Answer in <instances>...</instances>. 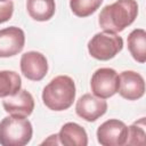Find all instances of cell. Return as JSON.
Returning a JSON list of instances; mask_svg holds the SVG:
<instances>
[{
	"mask_svg": "<svg viewBox=\"0 0 146 146\" xmlns=\"http://www.w3.org/2000/svg\"><path fill=\"white\" fill-rule=\"evenodd\" d=\"M32 135V123L26 117L9 115L0 121V145L2 146L27 145Z\"/></svg>",
	"mask_w": 146,
	"mask_h": 146,
	"instance_id": "3",
	"label": "cell"
},
{
	"mask_svg": "<svg viewBox=\"0 0 146 146\" xmlns=\"http://www.w3.org/2000/svg\"><path fill=\"white\" fill-rule=\"evenodd\" d=\"M2 106L10 115L27 117L34 110V98L27 90L21 89L15 95L5 97Z\"/></svg>",
	"mask_w": 146,
	"mask_h": 146,
	"instance_id": "11",
	"label": "cell"
},
{
	"mask_svg": "<svg viewBox=\"0 0 146 146\" xmlns=\"http://www.w3.org/2000/svg\"><path fill=\"white\" fill-rule=\"evenodd\" d=\"M26 9L34 21L46 22L55 15L56 3L55 0H27Z\"/></svg>",
	"mask_w": 146,
	"mask_h": 146,
	"instance_id": "14",
	"label": "cell"
},
{
	"mask_svg": "<svg viewBox=\"0 0 146 146\" xmlns=\"http://www.w3.org/2000/svg\"><path fill=\"white\" fill-rule=\"evenodd\" d=\"M145 117H140L138 121L133 122L128 127V138L125 145H144L145 144Z\"/></svg>",
	"mask_w": 146,
	"mask_h": 146,
	"instance_id": "17",
	"label": "cell"
},
{
	"mask_svg": "<svg viewBox=\"0 0 146 146\" xmlns=\"http://www.w3.org/2000/svg\"><path fill=\"white\" fill-rule=\"evenodd\" d=\"M22 79L15 71H0V98L13 96L21 90Z\"/></svg>",
	"mask_w": 146,
	"mask_h": 146,
	"instance_id": "15",
	"label": "cell"
},
{
	"mask_svg": "<svg viewBox=\"0 0 146 146\" xmlns=\"http://www.w3.org/2000/svg\"><path fill=\"white\" fill-rule=\"evenodd\" d=\"M137 15L138 3L136 0H116L100 10L98 24L104 31L119 33L130 26Z\"/></svg>",
	"mask_w": 146,
	"mask_h": 146,
	"instance_id": "1",
	"label": "cell"
},
{
	"mask_svg": "<svg viewBox=\"0 0 146 146\" xmlns=\"http://www.w3.org/2000/svg\"><path fill=\"white\" fill-rule=\"evenodd\" d=\"M103 3V0H70L72 13L78 17H88L92 15Z\"/></svg>",
	"mask_w": 146,
	"mask_h": 146,
	"instance_id": "16",
	"label": "cell"
},
{
	"mask_svg": "<svg viewBox=\"0 0 146 146\" xmlns=\"http://www.w3.org/2000/svg\"><path fill=\"white\" fill-rule=\"evenodd\" d=\"M21 71L31 81H41L48 73V60L39 51H27L21 57Z\"/></svg>",
	"mask_w": 146,
	"mask_h": 146,
	"instance_id": "7",
	"label": "cell"
},
{
	"mask_svg": "<svg viewBox=\"0 0 146 146\" xmlns=\"http://www.w3.org/2000/svg\"><path fill=\"white\" fill-rule=\"evenodd\" d=\"M90 88L95 96L106 99L114 96L119 89V74L114 68L100 67L96 70L90 80Z\"/></svg>",
	"mask_w": 146,
	"mask_h": 146,
	"instance_id": "5",
	"label": "cell"
},
{
	"mask_svg": "<svg viewBox=\"0 0 146 146\" xmlns=\"http://www.w3.org/2000/svg\"><path fill=\"white\" fill-rule=\"evenodd\" d=\"M107 111V103L103 98H99L91 94L82 95L75 105V112L78 116L87 122H95L102 117Z\"/></svg>",
	"mask_w": 146,
	"mask_h": 146,
	"instance_id": "8",
	"label": "cell"
},
{
	"mask_svg": "<svg viewBox=\"0 0 146 146\" xmlns=\"http://www.w3.org/2000/svg\"><path fill=\"white\" fill-rule=\"evenodd\" d=\"M14 14V2L13 0H7L0 2V24L8 22Z\"/></svg>",
	"mask_w": 146,
	"mask_h": 146,
	"instance_id": "18",
	"label": "cell"
},
{
	"mask_svg": "<svg viewBox=\"0 0 146 146\" xmlns=\"http://www.w3.org/2000/svg\"><path fill=\"white\" fill-rule=\"evenodd\" d=\"M97 140L103 146H122L128 138V127L123 121L110 119L97 129Z\"/></svg>",
	"mask_w": 146,
	"mask_h": 146,
	"instance_id": "6",
	"label": "cell"
},
{
	"mask_svg": "<svg viewBox=\"0 0 146 146\" xmlns=\"http://www.w3.org/2000/svg\"><path fill=\"white\" fill-rule=\"evenodd\" d=\"M25 44V33L17 26L0 30V58H8L19 54Z\"/></svg>",
	"mask_w": 146,
	"mask_h": 146,
	"instance_id": "9",
	"label": "cell"
},
{
	"mask_svg": "<svg viewBox=\"0 0 146 146\" xmlns=\"http://www.w3.org/2000/svg\"><path fill=\"white\" fill-rule=\"evenodd\" d=\"M3 1H7V0H0V2H3Z\"/></svg>",
	"mask_w": 146,
	"mask_h": 146,
	"instance_id": "20",
	"label": "cell"
},
{
	"mask_svg": "<svg viewBox=\"0 0 146 146\" xmlns=\"http://www.w3.org/2000/svg\"><path fill=\"white\" fill-rule=\"evenodd\" d=\"M42 144H50V145H54V144H59L58 136H57V135H51V136H49V138H48L47 140H44Z\"/></svg>",
	"mask_w": 146,
	"mask_h": 146,
	"instance_id": "19",
	"label": "cell"
},
{
	"mask_svg": "<svg viewBox=\"0 0 146 146\" xmlns=\"http://www.w3.org/2000/svg\"><path fill=\"white\" fill-rule=\"evenodd\" d=\"M75 94L74 80L68 75H58L43 88L42 102L49 110L60 112L73 105Z\"/></svg>",
	"mask_w": 146,
	"mask_h": 146,
	"instance_id": "2",
	"label": "cell"
},
{
	"mask_svg": "<svg viewBox=\"0 0 146 146\" xmlns=\"http://www.w3.org/2000/svg\"><path fill=\"white\" fill-rule=\"evenodd\" d=\"M59 144L64 146H87L88 135L80 124L75 122L65 123L58 132Z\"/></svg>",
	"mask_w": 146,
	"mask_h": 146,
	"instance_id": "12",
	"label": "cell"
},
{
	"mask_svg": "<svg viewBox=\"0 0 146 146\" xmlns=\"http://www.w3.org/2000/svg\"><path fill=\"white\" fill-rule=\"evenodd\" d=\"M88 52L98 60L114 58L123 48V39L113 32L103 31L96 33L88 42Z\"/></svg>",
	"mask_w": 146,
	"mask_h": 146,
	"instance_id": "4",
	"label": "cell"
},
{
	"mask_svg": "<svg viewBox=\"0 0 146 146\" xmlns=\"http://www.w3.org/2000/svg\"><path fill=\"white\" fill-rule=\"evenodd\" d=\"M128 49L132 58L144 64L146 62V32L143 29L132 30L127 39Z\"/></svg>",
	"mask_w": 146,
	"mask_h": 146,
	"instance_id": "13",
	"label": "cell"
},
{
	"mask_svg": "<svg viewBox=\"0 0 146 146\" xmlns=\"http://www.w3.org/2000/svg\"><path fill=\"white\" fill-rule=\"evenodd\" d=\"M120 96L127 100H137L145 94L144 78L135 71H123L119 75Z\"/></svg>",
	"mask_w": 146,
	"mask_h": 146,
	"instance_id": "10",
	"label": "cell"
}]
</instances>
